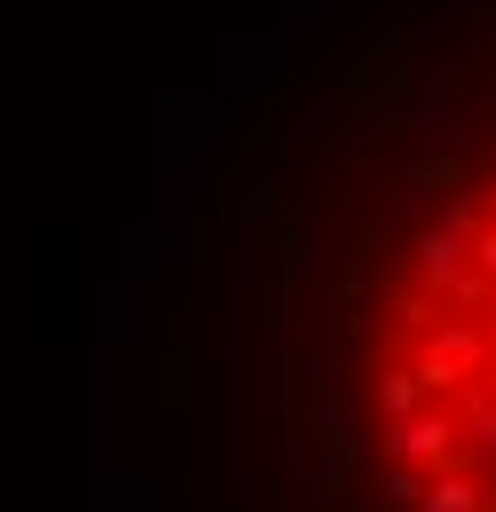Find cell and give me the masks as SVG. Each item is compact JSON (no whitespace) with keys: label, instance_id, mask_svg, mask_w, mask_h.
<instances>
[{"label":"cell","instance_id":"cell-1","mask_svg":"<svg viewBox=\"0 0 496 512\" xmlns=\"http://www.w3.org/2000/svg\"><path fill=\"white\" fill-rule=\"evenodd\" d=\"M205 197V103L197 95H166L158 103V205L182 221Z\"/></svg>","mask_w":496,"mask_h":512},{"label":"cell","instance_id":"cell-2","mask_svg":"<svg viewBox=\"0 0 496 512\" xmlns=\"http://www.w3.org/2000/svg\"><path fill=\"white\" fill-rule=\"evenodd\" d=\"M473 127H496V111H489V103L473 111L457 79H418V87H410V103H402V134H410V150H418V158H449Z\"/></svg>","mask_w":496,"mask_h":512},{"label":"cell","instance_id":"cell-3","mask_svg":"<svg viewBox=\"0 0 496 512\" xmlns=\"http://www.w3.org/2000/svg\"><path fill=\"white\" fill-rule=\"evenodd\" d=\"M449 190H457L449 158H418V166L394 182V221H410V229H418V221H434V205H441Z\"/></svg>","mask_w":496,"mask_h":512},{"label":"cell","instance_id":"cell-4","mask_svg":"<svg viewBox=\"0 0 496 512\" xmlns=\"http://www.w3.org/2000/svg\"><path fill=\"white\" fill-rule=\"evenodd\" d=\"M284 268H292V276H308V268H315V229H308V221H284Z\"/></svg>","mask_w":496,"mask_h":512},{"label":"cell","instance_id":"cell-5","mask_svg":"<svg viewBox=\"0 0 496 512\" xmlns=\"http://www.w3.org/2000/svg\"><path fill=\"white\" fill-rule=\"evenodd\" d=\"M331 0H284V24H308V16H323Z\"/></svg>","mask_w":496,"mask_h":512}]
</instances>
